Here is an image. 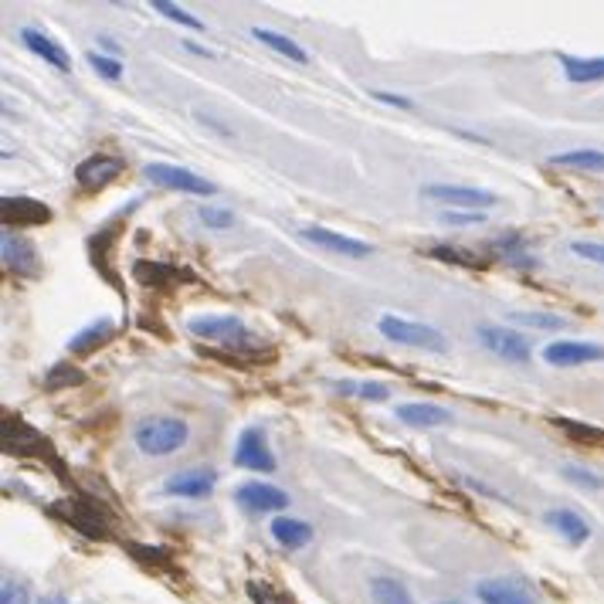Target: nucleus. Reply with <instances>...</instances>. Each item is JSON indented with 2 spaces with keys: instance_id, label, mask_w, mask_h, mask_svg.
Here are the masks:
<instances>
[{
  "instance_id": "obj_1",
  "label": "nucleus",
  "mask_w": 604,
  "mask_h": 604,
  "mask_svg": "<svg viewBox=\"0 0 604 604\" xmlns=\"http://www.w3.org/2000/svg\"><path fill=\"white\" fill-rule=\"evenodd\" d=\"M377 329L391 343H401V347H415V350H428V353H445L449 350L445 337L428 323H415V319H404V316H380Z\"/></svg>"
},
{
  "instance_id": "obj_2",
  "label": "nucleus",
  "mask_w": 604,
  "mask_h": 604,
  "mask_svg": "<svg viewBox=\"0 0 604 604\" xmlns=\"http://www.w3.org/2000/svg\"><path fill=\"white\" fill-rule=\"evenodd\" d=\"M187 438L190 428L184 418H150L136 428V445L143 455H174L177 449H184Z\"/></svg>"
},
{
  "instance_id": "obj_3",
  "label": "nucleus",
  "mask_w": 604,
  "mask_h": 604,
  "mask_svg": "<svg viewBox=\"0 0 604 604\" xmlns=\"http://www.w3.org/2000/svg\"><path fill=\"white\" fill-rule=\"evenodd\" d=\"M421 194L428 201H438V204H449V207H462V211H486L496 204V194L492 190H482V187H465V184H425Z\"/></svg>"
},
{
  "instance_id": "obj_4",
  "label": "nucleus",
  "mask_w": 604,
  "mask_h": 604,
  "mask_svg": "<svg viewBox=\"0 0 604 604\" xmlns=\"http://www.w3.org/2000/svg\"><path fill=\"white\" fill-rule=\"evenodd\" d=\"M190 334L201 337V340L225 343V347H255V337L231 313L228 316H198V319H190Z\"/></svg>"
},
{
  "instance_id": "obj_5",
  "label": "nucleus",
  "mask_w": 604,
  "mask_h": 604,
  "mask_svg": "<svg viewBox=\"0 0 604 604\" xmlns=\"http://www.w3.org/2000/svg\"><path fill=\"white\" fill-rule=\"evenodd\" d=\"M153 184L160 187H167V190H180V194H198V198H211L214 194V184L198 177L194 171H187V167H177V163H147V171H143Z\"/></svg>"
},
{
  "instance_id": "obj_6",
  "label": "nucleus",
  "mask_w": 604,
  "mask_h": 604,
  "mask_svg": "<svg viewBox=\"0 0 604 604\" xmlns=\"http://www.w3.org/2000/svg\"><path fill=\"white\" fill-rule=\"evenodd\" d=\"M235 465L238 469H249V473H276V455L268 452L262 428H244L238 435Z\"/></svg>"
},
{
  "instance_id": "obj_7",
  "label": "nucleus",
  "mask_w": 604,
  "mask_h": 604,
  "mask_svg": "<svg viewBox=\"0 0 604 604\" xmlns=\"http://www.w3.org/2000/svg\"><path fill=\"white\" fill-rule=\"evenodd\" d=\"M302 238H306L310 244H316V249L343 255V259H370L374 255V244L370 241L350 238V235H340V231H329V228H319V225L302 228Z\"/></svg>"
},
{
  "instance_id": "obj_8",
  "label": "nucleus",
  "mask_w": 604,
  "mask_h": 604,
  "mask_svg": "<svg viewBox=\"0 0 604 604\" xmlns=\"http://www.w3.org/2000/svg\"><path fill=\"white\" fill-rule=\"evenodd\" d=\"M543 361L551 367H584L604 361V347L584 340H554L543 347Z\"/></svg>"
},
{
  "instance_id": "obj_9",
  "label": "nucleus",
  "mask_w": 604,
  "mask_h": 604,
  "mask_svg": "<svg viewBox=\"0 0 604 604\" xmlns=\"http://www.w3.org/2000/svg\"><path fill=\"white\" fill-rule=\"evenodd\" d=\"M479 337L486 343V350H492L503 361H513V364H527L530 361V340L519 337L516 329H506V326H482Z\"/></svg>"
},
{
  "instance_id": "obj_10",
  "label": "nucleus",
  "mask_w": 604,
  "mask_h": 604,
  "mask_svg": "<svg viewBox=\"0 0 604 604\" xmlns=\"http://www.w3.org/2000/svg\"><path fill=\"white\" fill-rule=\"evenodd\" d=\"M235 500L252 509V513H282L289 506V496L279 489V486H268V482H244L235 489Z\"/></svg>"
},
{
  "instance_id": "obj_11",
  "label": "nucleus",
  "mask_w": 604,
  "mask_h": 604,
  "mask_svg": "<svg viewBox=\"0 0 604 604\" xmlns=\"http://www.w3.org/2000/svg\"><path fill=\"white\" fill-rule=\"evenodd\" d=\"M123 174V160L119 156H109V153H96L89 160L78 163L75 180L81 190H102L105 184H113Z\"/></svg>"
},
{
  "instance_id": "obj_12",
  "label": "nucleus",
  "mask_w": 604,
  "mask_h": 604,
  "mask_svg": "<svg viewBox=\"0 0 604 604\" xmlns=\"http://www.w3.org/2000/svg\"><path fill=\"white\" fill-rule=\"evenodd\" d=\"M0 222H4V228H35L51 222V211L35 198H4L0 201Z\"/></svg>"
},
{
  "instance_id": "obj_13",
  "label": "nucleus",
  "mask_w": 604,
  "mask_h": 604,
  "mask_svg": "<svg viewBox=\"0 0 604 604\" xmlns=\"http://www.w3.org/2000/svg\"><path fill=\"white\" fill-rule=\"evenodd\" d=\"M0 255H4V265L14 272V276H35L38 272V255H35V244L24 241L21 235L8 231L0 235Z\"/></svg>"
},
{
  "instance_id": "obj_14",
  "label": "nucleus",
  "mask_w": 604,
  "mask_h": 604,
  "mask_svg": "<svg viewBox=\"0 0 604 604\" xmlns=\"http://www.w3.org/2000/svg\"><path fill=\"white\" fill-rule=\"evenodd\" d=\"M21 41L27 45V51H35L38 59L48 62L51 68H59V72H68L72 68L68 51L59 41H51L45 32H38V27H21Z\"/></svg>"
},
{
  "instance_id": "obj_15",
  "label": "nucleus",
  "mask_w": 604,
  "mask_h": 604,
  "mask_svg": "<svg viewBox=\"0 0 604 604\" xmlns=\"http://www.w3.org/2000/svg\"><path fill=\"white\" fill-rule=\"evenodd\" d=\"M214 473H207V469H194V473H180V476H171L167 479V489L171 496H184V500H204V496H211L214 492Z\"/></svg>"
},
{
  "instance_id": "obj_16",
  "label": "nucleus",
  "mask_w": 604,
  "mask_h": 604,
  "mask_svg": "<svg viewBox=\"0 0 604 604\" xmlns=\"http://www.w3.org/2000/svg\"><path fill=\"white\" fill-rule=\"evenodd\" d=\"M476 594L482 604H537V594L516 581H482Z\"/></svg>"
},
{
  "instance_id": "obj_17",
  "label": "nucleus",
  "mask_w": 604,
  "mask_h": 604,
  "mask_svg": "<svg viewBox=\"0 0 604 604\" xmlns=\"http://www.w3.org/2000/svg\"><path fill=\"white\" fill-rule=\"evenodd\" d=\"M59 516H65L75 530H81L86 537H105V524L102 516L96 513L92 503H81V500H65L59 503Z\"/></svg>"
},
{
  "instance_id": "obj_18",
  "label": "nucleus",
  "mask_w": 604,
  "mask_h": 604,
  "mask_svg": "<svg viewBox=\"0 0 604 604\" xmlns=\"http://www.w3.org/2000/svg\"><path fill=\"white\" fill-rule=\"evenodd\" d=\"M398 418L415 428H442L452 421V411L438 407V404H425V401H407V404H398Z\"/></svg>"
},
{
  "instance_id": "obj_19",
  "label": "nucleus",
  "mask_w": 604,
  "mask_h": 604,
  "mask_svg": "<svg viewBox=\"0 0 604 604\" xmlns=\"http://www.w3.org/2000/svg\"><path fill=\"white\" fill-rule=\"evenodd\" d=\"M546 519V527H554L567 543H584L591 540V527H588V519L578 516L574 509H551L543 516Z\"/></svg>"
},
{
  "instance_id": "obj_20",
  "label": "nucleus",
  "mask_w": 604,
  "mask_h": 604,
  "mask_svg": "<svg viewBox=\"0 0 604 604\" xmlns=\"http://www.w3.org/2000/svg\"><path fill=\"white\" fill-rule=\"evenodd\" d=\"M272 537H276V543H282L286 551H302V546L313 540V527L292 516H279V519H272Z\"/></svg>"
},
{
  "instance_id": "obj_21",
  "label": "nucleus",
  "mask_w": 604,
  "mask_h": 604,
  "mask_svg": "<svg viewBox=\"0 0 604 604\" xmlns=\"http://www.w3.org/2000/svg\"><path fill=\"white\" fill-rule=\"evenodd\" d=\"M45 445V438L32 428V425H24L21 418H8L4 421V449L14 452V455H27V452H35Z\"/></svg>"
},
{
  "instance_id": "obj_22",
  "label": "nucleus",
  "mask_w": 604,
  "mask_h": 604,
  "mask_svg": "<svg viewBox=\"0 0 604 604\" xmlns=\"http://www.w3.org/2000/svg\"><path fill=\"white\" fill-rule=\"evenodd\" d=\"M252 38L255 41H262L265 48H272V51H279V54H286L289 62H295V65H306L310 62V54L302 51L292 38H286V35H279V32H272V27H252Z\"/></svg>"
},
{
  "instance_id": "obj_23",
  "label": "nucleus",
  "mask_w": 604,
  "mask_h": 604,
  "mask_svg": "<svg viewBox=\"0 0 604 604\" xmlns=\"http://www.w3.org/2000/svg\"><path fill=\"white\" fill-rule=\"evenodd\" d=\"M564 75L578 86H588V81H604V59H574V54H561Z\"/></svg>"
},
{
  "instance_id": "obj_24",
  "label": "nucleus",
  "mask_w": 604,
  "mask_h": 604,
  "mask_svg": "<svg viewBox=\"0 0 604 604\" xmlns=\"http://www.w3.org/2000/svg\"><path fill=\"white\" fill-rule=\"evenodd\" d=\"M554 167H570V171H588V174H604V150H567L551 156Z\"/></svg>"
},
{
  "instance_id": "obj_25",
  "label": "nucleus",
  "mask_w": 604,
  "mask_h": 604,
  "mask_svg": "<svg viewBox=\"0 0 604 604\" xmlns=\"http://www.w3.org/2000/svg\"><path fill=\"white\" fill-rule=\"evenodd\" d=\"M113 334H116L113 319H99V323H92L89 329H81V334H75V337L68 340V350H72V353H89L92 347L105 343Z\"/></svg>"
},
{
  "instance_id": "obj_26",
  "label": "nucleus",
  "mask_w": 604,
  "mask_h": 604,
  "mask_svg": "<svg viewBox=\"0 0 604 604\" xmlns=\"http://www.w3.org/2000/svg\"><path fill=\"white\" fill-rule=\"evenodd\" d=\"M370 601L374 604H415L411 591L394 578H374L370 581Z\"/></svg>"
},
{
  "instance_id": "obj_27",
  "label": "nucleus",
  "mask_w": 604,
  "mask_h": 604,
  "mask_svg": "<svg viewBox=\"0 0 604 604\" xmlns=\"http://www.w3.org/2000/svg\"><path fill=\"white\" fill-rule=\"evenodd\" d=\"M337 391L350 398H367V401H388L391 394L383 383H374V380H337Z\"/></svg>"
},
{
  "instance_id": "obj_28",
  "label": "nucleus",
  "mask_w": 604,
  "mask_h": 604,
  "mask_svg": "<svg viewBox=\"0 0 604 604\" xmlns=\"http://www.w3.org/2000/svg\"><path fill=\"white\" fill-rule=\"evenodd\" d=\"M509 319L519 326H533V329H564L567 326V319L554 316V313H509Z\"/></svg>"
},
{
  "instance_id": "obj_29",
  "label": "nucleus",
  "mask_w": 604,
  "mask_h": 604,
  "mask_svg": "<svg viewBox=\"0 0 604 604\" xmlns=\"http://www.w3.org/2000/svg\"><path fill=\"white\" fill-rule=\"evenodd\" d=\"M153 8L167 17V21H177V24H184V27H194V32H201V21L194 17V14H187L184 8H177V4H167V0H153Z\"/></svg>"
},
{
  "instance_id": "obj_30",
  "label": "nucleus",
  "mask_w": 604,
  "mask_h": 604,
  "mask_svg": "<svg viewBox=\"0 0 604 604\" xmlns=\"http://www.w3.org/2000/svg\"><path fill=\"white\" fill-rule=\"evenodd\" d=\"M557 428H564L570 438H581V442H604V431L601 428L578 425V421H570V418H557Z\"/></svg>"
},
{
  "instance_id": "obj_31",
  "label": "nucleus",
  "mask_w": 604,
  "mask_h": 604,
  "mask_svg": "<svg viewBox=\"0 0 604 604\" xmlns=\"http://www.w3.org/2000/svg\"><path fill=\"white\" fill-rule=\"evenodd\" d=\"M570 252L584 262L604 265V241H570Z\"/></svg>"
},
{
  "instance_id": "obj_32",
  "label": "nucleus",
  "mask_w": 604,
  "mask_h": 604,
  "mask_svg": "<svg viewBox=\"0 0 604 604\" xmlns=\"http://www.w3.org/2000/svg\"><path fill=\"white\" fill-rule=\"evenodd\" d=\"M435 259H442V262H455V265H479V259L473 252H462V249H449V244H438V249H431Z\"/></svg>"
},
{
  "instance_id": "obj_33",
  "label": "nucleus",
  "mask_w": 604,
  "mask_h": 604,
  "mask_svg": "<svg viewBox=\"0 0 604 604\" xmlns=\"http://www.w3.org/2000/svg\"><path fill=\"white\" fill-rule=\"evenodd\" d=\"M249 591H252V601H255V604H292L286 594H279L276 588L265 584V581H255Z\"/></svg>"
},
{
  "instance_id": "obj_34",
  "label": "nucleus",
  "mask_w": 604,
  "mask_h": 604,
  "mask_svg": "<svg viewBox=\"0 0 604 604\" xmlns=\"http://www.w3.org/2000/svg\"><path fill=\"white\" fill-rule=\"evenodd\" d=\"M89 65L102 75V78H119L123 75V65L116 59H105L99 51H89Z\"/></svg>"
},
{
  "instance_id": "obj_35",
  "label": "nucleus",
  "mask_w": 604,
  "mask_h": 604,
  "mask_svg": "<svg viewBox=\"0 0 604 604\" xmlns=\"http://www.w3.org/2000/svg\"><path fill=\"white\" fill-rule=\"evenodd\" d=\"M201 222L214 231H222V228H231V211H222V207H201Z\"/></svg>"
},
{
  "instance_id": "obj_36",
  "label": "nucleus",
  "mask_w": 604,
  "mask_h": 604,
  "mask_svg": "<svg viewBox=\"0 0 604 604\" xmlns=\"http://www.w3.org/2000/svg\"><path fill=\"white\" fill-rule=\"evenodd\" d=\"M81 380H86V374L68 370V367H54L48 374V388H59V383H81Z\"/></svg>"
},
{
  "instance_id": "obj_37",
  "label": "nucleus",
  "mask_w": 604,
  "mask_h": 604,
  "mask_svg": "<svg viewBox=\"0 0 604 604\" xmlns=\"http://www.w3.org/2000/svg\"><path fill=\"white\" fill-rule=\"evenodd\" d=\"M0 604H27V588L4 581V588H0Z\"/></svg>"
},
{
  "instance_id": "obj_38",
  "label": "nucleus",
  "mask_w": 604,
  "mask_h": 604,
  "mask_svg": "<svg viewBox=\"0 0 604 604\" xmlns=\"http://www.w3.org/2000/svg\"><path fill=\"white\" fill-rule=\"evenodd\" d=\"M564 473H567V479H570V482L588 486V489H601V486H604V479H594V476H591V473H584V469H574V465H567Z\"/></svg>"
},
{
  "instance_id": "obj_39",
  "label": "nucleus",
  "mask_w": 604,
  "mask_h": 604,
  "mask_svg": "<svg viewBox=\"0 0 604 604\" xmlns=\"http://www.w3.org/2000/svg\"><path fill=\"white\" fill-rule=\"evenodd\" d=\"M442 222L445 225H479V222H486V217L482 214H452V211H445Z\"/></svg>"
},
{
  "instance_id": "obj_40",
  "label": "nucleus",
  "mask_w": 604,
  "mask_h": 604,
  "mask_svg": "<svg viewBox=\"0 0 604 604\" xmlns=\"http://www.w3.org/2000/svg\"><path fill=\"white\" fill-rule=\"evenodd\" d=\"M374 99H380V102H394V105H411L407 99H401V96H391V92H374Z\"/></svg>"
}]
</instances>
